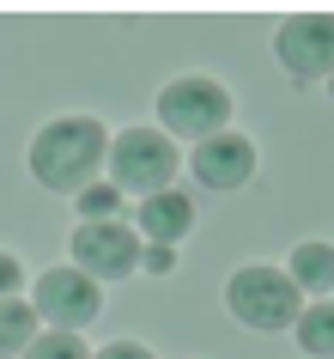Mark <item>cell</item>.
Instances as JSON below:
<instances>
[{
    "mask_svg": "<svg viewBox=\"0 0 334 359\" xmlns=\"http://www.w3.org/2000/svg\"><path fill=\"white\" fill-rule=\"evenodd\" d=\"M298 347H304V359H334V299H316L304 304V317H298Z\"/></svg>",
    "mask_w": 334,
    "mask_h": 359,
    "instance_id": "7c38bea8",
    "label": "cell"
},
{
    "mask_svg": "<svg viewBox=\"0 0 334 359\" xmlns=\"http://www.w3.org/2000/svg\"><path fill=\"white\" fill-rule=\"evenodd\" d=\"M19 286H25V268L13 250H0V299H19Z\"/></svg>",
    "mask_w": 334,
    "mask_h": 359,
    "instance_id": "9a60e30c",
    "label": "cell"
},
{
    "mask_svg": "<svg viewBox=\"0 0 334 359\" xmlns=\"http://www.w3.org/2000/svg\"><path fill=\"white\" fill-rule=\"evenodd\" d=\"M286 274H292L304 292H334V244H322V238H304V244L292 250Z\"/></svg>",
    "mask_w": 334,
    "mask_h": 359,
    "instance_id": "30bf717a",
    "label": "cell"
},
{
    "mask_svg": "<svg viewBox=\"0 0 334 359\" xmlns=\"http://www.w3.org/2000/svg\"><path fill=\"white\" fill-rule=\"evenodd\" d=\"M158 122L165 134H183V140H213L231 122V92L207 74H183L158 92Z\"/></svg>",
    "mask_w": 334,
    "mask_h": 359,
    "instance_id": "3957f363",
    "label": "cell"
},
{
    "mask_svg": "<svg viewBox=\"0 0 334 359\" xmlns=\"http://www.w3.org/2000/svg\"><path fill=\"white\" fill-rule=\"evenodd\" d=\"M188 226H195V201L183 189H158L140 201V238H152V244L176 250V238H188Z\"/></svg>",
    "mask_w": 334,
    "mask_h": 359,
    "instance_id": "9c48e42d",
    "label": "cell"
},
{
    "mask_svg": "<svg viewBox=\"0 0 334 359\" xmlns=\"http://www.w3.org/2000/svg\"><path fill=\"white\" fill-rule=\"evenodd\" d=\"M328 97H334V79H328Z\"/></svg>",
    "mask_w": 334,
    "mask_h": 359,
    "instance_id": "ac0fdd59",
    "label": "cell"
},
{
    "mask_svg": "<svg viewBox=\"0 0 334 359\" xmlns=\"http://www.w3.org/2000/svg\"><path fill=\"white\" fill-rule=\"evenodd\" d=\"M195 183L201 189H219V195H231V189H243L249 177H256V140L249 134H213V140H201L195 147Z\"/></svg>",
    "mask_w": 334,
    "mask_h": 359,
    "instance_id": "ba28073f",
    "label": "cell"
},
{
    "mask_svg": "<svg viewBox=\"0 0 334 359\" xmlns=\"http://www.w3.org/2000/svg\"><path fill=\"white\" fill-rule=\"evenodd\" d=\"M140 238H134L122 219H104V226H79L74 231V268L79 274H92L97 286L104 280H128L134 268H140Z\"/></svg>",
    "mask_w": 334,
    "mask_h": 359,
    "instance_id": "52a82bcc",
    "label": "cell"
},
{
    "mask_svg": "<svg viewBox=\"0 0 334 359\" xmlns=\"http://www.w3.org/2000/svg\"><path fill=\"white\" fill-rule=\"evenodd\" d=\"M225 304L243 329H261V335H279V329H298L304 317V286L286 274V268H267V262H249L231 274L225 286Z\"/></svg>",
    "mask_w": 334,
    "mask_h": 359,
    "instance_id": "7a4b0ae2",
    "label": "cell"
},
{
    "mask_svg": "<svg viewBox=\"0 0 334 359\" xmlns=\"http://www.w3.org/2000/svg\"><path fill=\"white\" fill-rule=\"evenodd\" d=\"M79 201V226H104V219H116V208H122V189H110V183H92L85 195H74Z\"/></svg>",
    "mask_w": 334,
    "mask_h": 359,
    "instance_id": "5bb4252c",
    "label": "cell"
},
{
    "mask_svg": "<svg viewBox=\"0 0 334 359\" xmlns=\"http://www.w3.org/2000/svg\"><path fill=\"white\" fill-rule=\"evenodd\" d=\"M25 359H97V353L85 347V335H74V329H49V335H37L25 347Z\"/></svg>",
    "mask_w": 334,
    "mask_h": 359,
    "instance_id": "4fadbf2b",
    "label": "cell"
},
{
    "mask_svg": "<svg viewBox=\"0 0 334 359\" xmlns=\"http://www.w3.org/2000/svg\"><path fill=\"white\" fill-rule=\"evenodd\" d=\"M31 304H37V317L49 323V329H74V335H79V329L97 317L104 292H97V280H92V274H79L74 262H67V268L55 262L37 286H31Z\"/></svg>",
    "mask_w": 334,
    "mask_h": 359,
    "instance_id": "5b68a950",
    "label": "cell"
},
{
    "mask_svg": "<svg viewBox=\"0 0 334 359\" xmlns=\"http://www.w3.org/2000/svg\"><path fill=\"white\" fill-rule=\"evenodd\" d=\"M37 304L31 299H0V359H13V353H25L31 341H37Z\"/></svg>",
    "mask_w": 334,
    "mask_h": 359,
    "instance_id": "8fae6325",
    "label": "cell"
},
{
    "mask_svg": "<svg viewBox=\"0 0 334 359\" xmlns=\"http://www.w3.org/2000/svg\"><path fill=\"white\" fill-rule=\"evenodd\" d=\"M110 158V128L97 116H55L31 140V177L55 195H85Z\"/></svg>",
    "mask_w": 334,
    "mask_h": 359,
    "instance_id": "6da1fadb",
    "label": "cell"
},
{
    "mask_svg": "<svg viewBox=\"0 0 334 359\" xmlns=\"http://www.w3.org/2000/svg\"><path fill=\"white\" fill-rule=\"evenodd\" d=\"M97 359H152V347H140V341H110Z\"/></svg>",
    "mask_w": 334,
    "mask_h": 359,
    "instance_id": "e0dca14e",
    "label": "cell"
},
{
    "mask_svg": "<svg viewBox=\"0 0 334 359\" xmlns=\"http://www.w3.org/2000/svg\"><path fill=\"white\" fill-rule=\"evenodd\" d=\"M140 268H146L152 280H158V274H170V268H176V250H170V244H146V256H140Z\"/></svg>",
    "mask_w": 334,
    "mask_h": 359,
    "instance_id": "2e32d148",
    "label": "cell"
},
{
    "mask_svg": "<svg viewBox=\"0 0 334 359\" xmlns=\"http://www.w3.org/2000/svg\"><path fill=\"white\" fill-rule=\"evenodd\" d=\"M274 49L292 79H334V13H292Z\"/></svg>",
    "mask_w": 334,
    "mask_h": 359,
    "instance_id": "8992f818",
    "label": "cell"
},
{
    "mask_svg": "<svg viewBox=\"0 0 334 359\" xmlns=\"http://www.w3.org/2000/svg\"><path fill=\"white\" fill-rule=\"evenodd\" d=\"M110 177L116 189L158 195L176 177V140H165V128H122L110 140Z\"/></svg>",
    "mask_w": 334,
    "mask_h": 359,
    "instance_id": "277c9868",
    "label": "cell"
}]
</instances>
